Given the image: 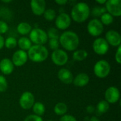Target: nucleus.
Returning a JSON list of instances; mask_svg holds the SVG:
<instances>
[{
    "instance_id": "f257e3e1",
    "label": "nucleus",
    "mask_w": 121,
    "mask_h": 121,
    "mask_svg": "<svg viewBox=\"0 0 121 121\" xmlns=\"http://www.w3.org/2000/svg\"><path fill=\"white\" fill-rule=\"evenodd\" d=\"M59 43L65 50L68 51H74L79 46V38L75 32L67 30L60 35Z\"/></svg>"
},
{
    "instance_id": "f03ea898",
    "label": "nucleus",
    "mask_w": 121,
    "mask_h": 121,
    "mask_svg": "<svg viewBox=\"0 0 121 121\" xmlns=\"http://www.w3.org/2000/svg\"><path fill=\"white\" fill-rule=\"evenodd\" d=\"M90 8L85 2H79L76 4L71 12L72 19L77 23H82L85 21L90 15Z\"/></svg>"
},
{
    "instance_id": "7ed1b4c3",
    "label": "nucleus",
    "mask_w": 121,
    "mask_h": 121,
    "mask_svg": "<svg viewBox=\"0 0 121 121\" xmlns=\"http://www.w3.org/2000/svg\"><path fill=\"white\" fill-rule=\"evenodd\" d=\"M28 57L34 62L45 61L48 57V51L43 45H32L27 53Z\"/></svg>"
},
{
    "instance_id": "20e7f679",
    "label": "nucleus",
    "mask_w": 121,
    "mask_h": 121,
    "mask_svg": "<svg viewBox=\"0 0 121 121\" xmlns=\"http://www.w3.org/2000/svg\"><path fill=\"white\" fill-rule=\"evenodd\" d=\"M30 35V40L35 45H43L48 41L47 33L40 28H33L31 30Z\"/></svg>"
},
{
    "instance_id": "39448f33",
    "label": "nucleus",
    "mask_w": 121,
    "mask_h": 121,
    "mask_svg": "<svg viewBox=\"0 0 121 121\" xmlns=\"http://www.w3.org/2000/svg\"><path fill=\"white\" fill-rule=\"evenodd\" d=\"M94 72L97 77L105 78L110 74V64L106 60H101L95 64L94 67Z\"/></svg>"
},
{
    "instance_id": "423d86ee",
    "label": "nucleus",
    "mask_w": 121,
    "mask_h": 121,
    "mask_svg": "<svg viewBox=\"0 0 121 121\" xmlns=\"http://www.w3.org/2000/svg\"><path fill=\"white\" fill-rule=\"evenodd\" d=\"M87 30L89 33L94 37L101 35L104 31V25L98 18H93L87 25Z\"/></svg>"
},
{
    "instance_id": "0eeeda50",
    "label": "nucleus",
    "mask_w": 121,
    "mask_h": 121,
    "mask_svg": "<svg viewBox=\"0 0 121 121\" xmlns=\"http://www.w3.org/2000/svg\"><path fill=\"white\" fill-rule=\"evenodd\" d=\"M51 60L56 65L62 66L68 61V55L63 50L57 49L52 52L51 55Z\"/></svg>"
},
{
    "instance_id": "6e6552de",
    "label": "nucleus",
    "mask_w": 121,
    "mask_h": 121,
    "mask_svg": "<svg viewBox=\"0 0 121 121\" xmlns=\"http://www.w3.org/2000/svg\"><path fill=\"white\" fill-rule=\"evenodd\" d=\"M93 49L96 54L103 55L108 52L109 50V45L104 38H99L94 41Z\"/></svg>"
},
{
    "instance_id": "1a4fd4ad",
    "label": "nucleus",
    "mask_w": 121,
    "mask_h": 121,
    "mask_svg": "<svg viewBox=\"0 0 121 121\" xmlns=\"http://www.w3.org/2000/svg\"><path fill=\"white\" fill-rule=\"evenodd\" d=\"M106 9L108 13L114 16H120L121 15V0H108L106 2Z\"/></svg>"
},
{
    "instance_id": "9d476101",
    "label": "nucleus",
    "mask_w": 121,
    "mask_h": 121,
    "mask_svg": "<svg viewBox=\"0 0 121 121\" xmlns=\"http://www.w3.org/2000/svg\"><path fill=\"white\" fill-rule=\"evenodd\" d=\"M35 103V98L32 93L25 91L22 94L19 99V104L23 109L28 110L33 107Z\"/></svg>"
},
{
    "instance_id": "9b49d317",
    "label": "nucleus",
    "mask_w": 121,
    "mask_h": 121,
    "mask_svg": "<svg viewBox=\"0 0 121 121\" xmlns=\"http://www.w3.org/2000/svg\"><path fill=\"white\" fill-rule=\"evenodd\" d=\"M55 25L60 30H65L71 25V18L67 13H61L56 17Z\"/></svg>"
},
{
    "instance_id": "f8f14e48",
    "label": "nucleus",
    "mask_w": 121,
    "mask_h": 121,
    "mask_svg": "<svg viewBox=\"0 0 121 121\" xmlns=\"http://www.w3.org/2000/svg\"><path fill=\"white\" fill-rule=\"evenodd\" d=\"M105 98L108 104H115L120 99V91L116 86L108 87L105 92Z\"/></svg>"
},
{
    "instance_id": "ddd939ff",
    "label": "nucleus",
    "mask_w": 121,
    "mask_h": 121,
    "mask_svg": "<svg viewBox=\"0 0 121 121\" xmlns=\"http://www.w3.org/2000/svg\"><path fill=\"white\" fill-rule=\"evenodd\" d=\"M28 60V55L26 51L18 50L16 51L12 56V63L13 65L20 67L26 64Z\"/></svg>"
},
{
    "instance_id": "4468645a",
    "label": "nucleus",
    "mask_w": 121,
    "mask_h": 121,
    "mask_svg": "<svg viewBox=\"0 0 121 121\" xmlns=\"http://www.w3.org/2000/svg\"><path fill=\"white\" fill-rule=\"evenodd\" d=\"M105 40L107 41L108 45H111L114 47H118L121 45V35L118 32L114 30H110L106 33Z\"/></svg>"
},
{
    "instance_id": "2eb2a0df",
    "label": "nucleus",
    "mask_w": 121,
    "mask_h": 121,
    "mask_svg": "<svg viewBox=\"0 0 121 121\" xmlns=\"http://www.w3.org/2000/svg\"><path fill=\"white\" fill-rule=\"evenodd\" d=\"M46 3L44 0H32L30 1V8L35 15L40 16L45 11Z\"/></svg>"
},
{
    "instance_id": "dca6fc26",
    "label": "nucleus",
    "mask_w": 121,
    "mask_h": 121,
    "mask_svg": "<svg viewBox=\"0 0 121 121\" xmlns=\"http://www.w3.org/2000/svg\"><path fill=\"white\" fill-rule=\"evenodd\" d=\"M57 77L62 82L66 84H71L74 79L72 73L70 72V70L66 68H62L58 71Z\"/></svg>"
},
{
    "instance_id": "f3484780",
    "label": "nucleus",
    "mask_w": 121,
    "mask_h": 121,
    "mask_svg": "<svg viewBox=\"0 0 121 121\" xmlns=\"http://www.w3.org/2000/svg\"><path fill=\"white\" fill-rule=\"evenodd\" d=\"M0 70L6 75L11 74L13 71V65L11 60L8 58L1 60L0 61Z\"/></svg>"
},
{
    "instance_id": "a211bd4d",
    "label": "nucleus",
    "mask_w": 121,
    "mask_h": 121,
    "mask_svg": "<svg viewBox=\"0 0 121 121\" xmlns=\"http://www.w3.org/2000/svg\"><path fill=\"white\" fill-rule=\"evenodd\" d=\"M89 82V77L86 73H79L73 79V84L78 87H83L88 84Z\"/></svg>"
},
{
    "instance_id": "6ab92c4d",
    "label": "nucleus",
    "mask_w": 121,
    "mask_h": 121,
    "mask_svg": "<svg viewBox=\"0 0 121 121\" xmlns=\"http://www.w3.org/2000/svg\"><path fill=\"white\" fill-rule=\"evenodd\" d=\"M32 30L31 26L26 22H21L17 26V31L22 35H28Z\"/></svg>"
},
{
    "instance_id": "aec40b11",
    "label": "nucleus",
    "mask_w": 121,
    "mask_h": 121,
    "mask_svg": "<svg viewBox=\"0 0 121 121\" xmlns=\"http://www.w3.org/2000/svg\"><path fill=\"white\" fill-rule=\"evenodd\" d=\"M17 44L18 45L19 48L21 50H28L30 47L32 46V43L30 40L29 38L26 37H21L19 38L18 41L17 42Z\"/></svg>"
},
{
    "instance_id": "412c9836",
    "label": "nucleus",
    "mask_w": 121,
    "mask_h": 121,
    "mask_svg": "<svg viewBox=\"0 0 121 121\" xmlns=\"http://www.w3.org/2000/svg\"><path fill=\"white\" fill-rule=\"evenodd\" d=\"M109 109V104L105 101H101L100 102H99V104L96 106V114L97 115H102L105 113H106Z\"/></svg>"
},
{
    "instance_id": "4be33fe9",
    "label": "nucleus",
    "mask_w": 121,
    "mask_h": 121,
    "mask_svg": "<svg viewBox=\"0 0 121 121\" xmlns=\"http://www.w3.org/2000/svg\"><path fill=\"white\" fill-rule=\"evenodd\" d=\"M54 111L57 116H64L67 111V106L65 103L59 102L55 106Z\"/></svg>"
},
{
    "instance_id": "5701e85b",
    "label": "nucleus",
    "mask_w": 121,
    "mask_h": 121,
    "mask_svg": "<svg viewBox=\"0 0 121 121\" xmlns=\"http://www.w3.org/2000/svg\"><path fill=\"white\" fill-rule=\"evenodd\" d=\"M33 111L35 113V115L41 117L45 111V106L40 103V102H35L34 103L33 106Z\"/></svg>"
},
{
    "instance_id": "b1692460",
    "label": "nucleus",
    "mask_w": 121,
    "mask_h": 121,
    "mask_svg": "<svg viewBox=\"0 0 121 121\" xmlns=\"http://www.w3.org/2000/svg\"><path fill=\"white\" fill-rule=\"evenodd\" d=\"M88 56V52L85 50H78L74 52L73 58L77 61H82Z\"/></svg>"
},
{
    "instance_id": "393cba45",
    "label": "nucleus",
    "mask_w": 121,
    "mask_h": 121,
    "mask_svg": "<svg viewBox=\"0 0 121 121\" xmlns=\"http://www.w3.org/2000/svg\"><path fill=\"white\" fill-rule=\"evenodd\" d=\"M100 17H101V21H100L101 22V23L103 25L108 26V25L111 24L113 22V16H111L108 12L104 13Z\"/></svg>"
},
{
    "instance_id": "a878e982",
    "label": "nucleus",
    "mask_w": 121,
    "mask_h": 121,
    "mask_svg": "<svg viewBox=\"0 0 121 121\" xmlns=\"http://www.w3.org/2000/svg\"><path fill=\"white\" fill-rule=\"evenodd\" d=\"M4 45L6 48L12 49L17 45V41L13 37H8L4 40Z\"/></svg>"
},
{
    "instance_id": "bb28decb",
    "label": "nucleus",
    "mask_w": 121,
    "mask_h": 121,
    "mask_svg": "<svg viewBox=\"0 0 121 121\" xmlns=\"http://www.w3.org/2000/svg\"><path fill=\"white\" fill-rule=\"evenodd\" d=\"M43 15H44L45 18L48 21H52L56 17L55 11L54 9H46L45 11V12L43 13Z\"/></svg>"
},
{
    "instance_id": "cd10ccee",
    "label": "nucleus",
    "mask_w": 121,
    "mask_h": 121,
    "mask_svg": "<svg viewBox=\"0 0 121 121\" xmlns=\"http://www.w3.org/2000/svg\"><path fill=\"white\" fill-rule=\"evenodd\" d=\"M106 12V8L101 6H96L92 9L91 15L95 17H98V16H101L102 14H104Z\"/></svg>"
},
{
    "instance_id": "c85d7f7f",
    "label": "nucleus",
    "mask_w": 121,
    "mask_h": 121,
    "mask_svg": "<svg viewBox=\"0 0 121 121\" xmlns=\"http://www.w3.org/2000/svg\"><path fill=\"white\" fill-rule=\"evenodd\" d=\"M48 38L50 39H59V32L55 28H50L47 33Z\"/></svg>"
},
{
    "instance_id": "c756f323",
    "label": "nucleus",
    "mask_w": 121,
    "mask_h": 121,
    "mask_svg": "<svg viewBox=\"0 0 121 121\" xmlns=\"http://www.w3.org/2000/svg\"><path fill=\"white\" fill-rule=\"evenodd\" d=\"M7 88H8V82L6 81V79L4 76L0 75V92L6 91Z\"/></svg>"
},
{
    "instance_id": "7c9ffc66",
    "label": "nucleus",
    "mask_w": 121,
    "mask_h": 121,
    "mask_svg": "<svg viewBox=\"0 0 121 121\" xmlns=\"http://www.w3.org/2000/svg\"><path fill=\"white\" fill-rule=\"evenodd\" d=\"M49 46L53 50L59 49V39H50Z\"/></svg>"
},
{
    "instance_id": "2f4dec72",
    "label": "nucleus",
    "mask_w": 121,
    "mask_h": 121,
    "mask_svg": "<svg viewBox=\"0 0 121 121\" xmlns=\"http://www.w3.org/2000/svg\"><path fill=\"white\" fill-rule=\"evenodd\" d=\"M9 29V26L5 21H0V35L6 33Z\"/></svg>"
},
{
    "instance_id": "473e14b6",
    "label": "nucleus",
    "mask_w": 121,
    "mask_h": 121,
    "mask_svg": "<svg viewBox=\"0 0 121 121\" xmlns=\"http://www.w3.org/2000/svg\"><path fill=\"white\" fill-rule=\"evenodd\" d=\"M24 121H43L42 118L40 117V116H38L35 114L33 115H29L26 118Z\"/></svg>"
},
{
    "instance_id": "72a5a7b5",
    "label": "nucleus",
    "mask_w": 121,
    "mask_h": 121,
    "mask_svg": "<svg viewBox=\"0 0 121 121\" xmlns=\"http://www.w3.org/2000/svg\"><path fill=\"white\" fill-rule=\"evenodd\" d=\"M60 121H77L76 118L71 115H64L61 117Z\"/></svg>"
},
{
    "instance_id": "f704fd0d",
    "label": "nucleus",
    "mask_w": 121,
    "mask_h": 121,
    "mask_svg": "<svg viewBox=\"0 0 121 121\" xmlns=\"http://www.w3.org/2000/svg\"><path fill=\"white\" fill-rule=\"evenodd\" d=\"M116 60L118 64L121 63V45L118 46V50L116 53Z\"/></svg>"
},
{
    "instance_id": "c9c22d12",
    "label": "nucleus",
    "mask_w": 121,
    "mask_h": 121,
    "mask_svg": "<svg viewBox=\"0 0 121 121\" xmlns=\"http://www.w3.org/2000/svg\"><path fill=\"white\" fill-rule=\"evenodd\" d=\"M95 111V108L93 106H88L87 107H86V111L88 112V113H93L94 111Z\"/></svg>"
},
{
    "instance_id": "e433bc0d",
    "label": "nucleus",
    "mask_w": 121,
    "mask_h": 121,
    "mask_svg": "<svg viewBox=\"0 0 121 121\" xmlns=\"http://www.w3.org/2000/svg\"><path fill=\"white\" fill-rule=\"evenodd\" d=\"M55 3L59 5H65L67 3V0H56Z\"/></svg>"
},
{
    "instance_id": "4c0bfd02",
    "label": "nucleus",
    "mask_w": 121,
    "mask_h": 121,
    "mask_svg": "<svg viewBox=\"0 0 121 121\" xmlns=\"http://www.w3.org/2000/svg\"><path fill=\"white\" fill-rule=\"evenodd\" d=\"M4 46V39L1 35H0V50L3 48Z\"/></svg>"
},
{
    "instance_id": "58836bf2",
    "label": "nucleus",
    "mask_w": 121,
    "mask_h": 121,
    "mask_svg": "<svg viewBox=\"0 0 121 121\" xmlns=\"http://www.w3.org/2000/svg\"><path fill=\"white\" fill-rule=\"evenodd\" d=\"M101 121L97 117H96V116H93V117H91V119H90V121Z\"/></svg>"
},
{
    "instance_id": "ea45409f",
    "label": "nucleus",
    "mask_w": 121,
    "mask_h": 121,
    "mask_svg": "<svg viewBox=\"0 0 121 121\" xmlns=\"http://www.w3.org/2000/svg\"><path fill=\"white\" fill-rule=\"evenodd\" d=\"M96 2L100 4H106V0H96Z\"/></svg>"
},
{
    "instance_id": "a19ab883",
    "label": "nucleus",
    "mask_w": 121,
    "mask_h": 121,
    "mask_svg": "<svg viewBox=\"0 0 121 121\" xmlns=\"http://www.w3.org/2000/svg\"><path fill=\"white\" fill-rule=\"evenodd\" d=\"M2 2H4V3H9V2H11V1H2Z\"/></svg>"
},
{
    "instance_id": "79ce46f5",
    "label": "nucleus",
    "mask_w": 121,
    "mask_h": 121,
    "mask_svg": "<svg viewBox=\"0 0 121 121\" xmlns=\"http://www.w3.org/2000/svg\"></svg>"
}]
</instances>
